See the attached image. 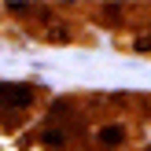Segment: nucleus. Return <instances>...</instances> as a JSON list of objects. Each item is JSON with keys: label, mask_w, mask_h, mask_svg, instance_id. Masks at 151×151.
<instances>
[{"label": "nucleus", "mask_w": 151, "mask_h": 151, "mask_svg": "<svg viewBox=\"0 0 151 151\" xmlns=\"http://www.w3.org/2000/svg\"><path fill=\"white\" fill-rule=\"evenodd\" d=\"M33 103V85L19 81H0V111H22Z\"/></svg>", "instance_id": "obj_1"}, {"label": "nucleus", "mask_w": 151, "mask_h": 151, "mask_svg": "<svg viewBox=\"0 0 151 151\" xmlns=\"http://www.w3.org/2000/svg\"><path fill=\"white\" fill-rule=\"evenodd\" d=\"M96 140L114 147V144H122V140H125V129H122V125H103V129L96 133Z\"/></svg>", "instance_id": "obj_2"}, {"label": "nucleus", "mask_w": 151, "mask_h": 151, "mask_svg": "<svg viewBox=\"0 0 151 151\" xmlns=\"http://www.w3.org/2000/svg\"><path fill=\"white\" fill-rule=\"evenodd\" d=\"M41 144H44V147H63V144H66V133H63V129H44V133H41Z\"/></svg>", "instance_id": "obj_3"}, {"label": "nucleus", "mask_w": 151, "mask_h": 151, "mask_svg": "<svg viewBox=\"0 0 151 151\" xmlns=\"http://www.w3.org/2000/svg\"><path fill=\"white\" fill-rule=\"evenodd\" d=\"M7 11H11V15H26L29 7H26V4H7Z\"/></svg>", "instance_id": "obj_4"}]
</instances>
